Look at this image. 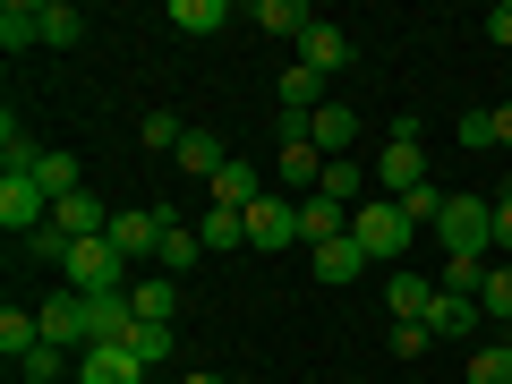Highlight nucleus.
Here are the masks:
<instances>
[{"mask_svg": "<svg viewBox=\"0 0 512 384\" xmlns=\"http://www.w3.org/2000/svg\"><path fill=\"white\" fill-rule=\"evenodd\" d=\"M427 239L444 256H495V197H444V222Z\"/></svg>", "mask_w": 512, "mask_h": 384, "instance_id": "nucleus-1", "label": "nucleus"}, {"mask_svg": "<svg viewBox=\"0 0 512 384\" xmlns=\"http://www.w3.org/2000/svg\"><path fill=\"white\" fill-rule=\"evenodd\" d=\"M350 239L367 248V265H393V256H402V248H410L419 231H410V214H402L393 197H367L359 214H350Z\"/></svg>", "mask_w": 512, "mask_h": 384, "instance_id": "nucleus-2", "label": "nucleus"}, {"mask_svg": "<svg viewBox=\"0 0 512 384\" xmlns=\"http://www.w3.org/2000/svg\"><path fill=\"white\" fill-rule=\"evenodd\" d=\"M376 188H384V197H410V188H427L419 120H393V137H384V154H376Z\"/></svg>", "mask_w": 512, "mask_h": 384, "instance_id": "nucleus-3", "label": "nucleus"}, {"mask_svg": "<svg viewBox=\"0 0 512 384\" xmlns=\"http://www.w3.org/2000/svg\"><path fill=\"white\" fill-rule=\"evenodd\" d=\"M0 231H18V239L52 231V188L35 171H0Z\"/></svg>", "mask_w": 512, "mask_h": 384, "instance_id": "nucleus-4", "label": "nucleus"}, {"mask_svg": "<svg viewBox=\"0 0 512 384\" xmlns=\"http://www.w3.org/2000/svg\"><path fill=\"white\" fill-rule=\"evenodd\" d=\"M248 248H299V197H256L248 205Z\"/></svg>", "mask_w": 512, "mask_h": 384, "instance_id": "nucleus-5", "label": "nucleus"}, {"mask_svg": "<svg viewBox=\"0 0 512 384\" xmlns=\"http://www.w3.org/2000/svg\"><path fill=\"white\" fill-rule=\"evenodd\" d=\"M308 274L325 282V291H350V282L367 274V248H359V239L342 231V239H325V248H308Z\"/></svg>", "mask_w": 512, "mask_h": 384, "instance_id": "nucleus-6", "label": "nucleus"}, {"mask_svg": "<svg viewBox=\"0 0 512 384\" xmlns=\"http://www.w3.org/2000/svg\"><path fill=\"white\" fill-rule=\"evenodd\" d=\"M35 316H43V342H52V350H69V359L94 342V316H86V299H43Z\"/></svg>", "mask_w": 512, "mask_h": 384, "instance_id": "nucleus-7", "label": "nucleus"}, {"mask_svg": "<svg viewBox=\"0 0 512 384\" xmlns=\"http://www.w3.org/2000/svg\"><path fill=\"white\" fill-rule=\"evenodd\" d=\"M291 60H308V69H316V77H342V69H350V60H359V43H350V35H342V26H325V18H316V26H308V43H299V52H291Z\"/></svg>", "mask_w": 512, "mask_h": 384, "instance_id": "nucleus-8", "label": "nucleus"}, {"mask_svg": "<svg viewBox=\"0 0 512 384\" xmlns=\"http://www.w3.org/2000/svg\"><path fill=\"white\" fill-rule=\"evenodd\" d=\"M77 384H146V367L128 359V342H94L77 350Z\"/></svg>", "mask_w": 512, "mask_h": 384, "instance_id": "nucleus-9", "label": "nucleus"}, {"mask_svg": "<svg viewBox=\"0 0 512 384\" xmlns=\"http://www.w3.org/2000/svg\"><path fill=\"white\" fill-rule=\"evenodd\" d=\"M248 26H256V35H282V43L299 52V43H308V26H316V9H308V0H256Z\"/></svg>", "mask_w": 512, "mask_h": 384, "instance_id": "nucleus-10", "label": "nucleus"}, {"mask_svg": "<svg viewBox=\"0 0 512 384\" xmlns=\"http://www.w3.org/2000/svg\"><path fill=\"white\" fill-rule=\"evenodd\" d=\"M52 231H69V239H111V205L94 197V188H77V197L52 205Z\"/></svg>", "mask_w": 512, "mask_h": 384, "instance_id": "nucleus-11", "label": "nucleus"}, {"mask_svg": "<svg viewBox=\"0 0 512 384\" xmlns=\"http://www.w3.org/2000/svg\"><path fill=\"white\" fill-rule=\"evenodd\" d=\"M111 248H120L128 265H137V256H154V248H163V205H154V214H146V205L111 214Z\"/></svg>", "mask_w": 512, "mask_h": 384, "instance_id": "nucleus-12", "label": "nucleus"}, {"mask_svg": "<svg viewBox=\"0 0 512 384\" xmlns=\"http://www.w3.org/2000/svg\"><path fill=\"white\" fill-rule=\"evenodd\" d=\"M350 137H359V111H350V103H325V111H308V146L325 154V163H342V154H350Z\"/></svg>", "mask_w": 512, "mask_h": 384, "instance_id": "nucleus-13", "label": "nucleus"}, {"mask_svg": "<svg viewBox=\"0 0 512 384\" xmlns=\"http://www.w3.org/2000/svg\"><path fill=\"white\" fill-rule=\"evenodd\" d=\"M444 299V282H419V274H393L384 282V308H393V325H427V308Z\"/></svg>", "mask_w": 512, "mask_h": 384, "instance_id": "nucleus-14", "label": "nucleus"}, {"mask_svg": "<svg viewBox=\"0 0 512 384\" xmlns=\"http://www.w3.org/2000/svg\"><path fill=\"white\" fill-rule=\"evenodd\" d=\"M205 256V239H197V222H180V214H163V248H154V265H163L171 282L188 274V265H197Z\"/></svg>", "mask_w": 512, "mask_h": 384, "instance_id": "nucleus-15", "label": "nucleus"}, {"mask_svg": "<svg viewBox=\"0 0 512 384\" xmlns=\"http://www.w3.org/2000/svg\"><path fill=\"white\" fill-rule=\"evenodd\" d=\"M350 231V205H333V197H299V248H325V239H342Z\"/></svg>", "mask_w": 512, "mask_h": 384, "instance_id": "nucleus-16", "label": "nucleus"}, {"mask_svg": "<svg viewBox=\"0 0 512 384\" xmlns=\"http://www.w3.org/2000/svg\"><path fill=\"white\" fill-rule=\"evenodd\" d=\"M256 197H274L256 163H222V171H214V205H231V214H248Z\"/></svg>", "mask_w": 512, "mask_h": 384, "instance_id": "nucleus-17", "label": "nucleus"}, {"mask_svg": "<svg viewBox=\"0 0 512 384\" xmlns=\"http://www.w3.org/2000/svg\"><path fill=\"white\" fill-rule=\"evenodd\" d=\"M43 43V0H9V9H0V52L18 60V52H35Z\"/></svg>", "mask_w": 512, "mask_h": 384, "instance_id": "nucleus-18", "label": "nucleus"}, {"mask_svg": "<svg viewBox=\"0 0 512 384\" xmlns=\"http://www.w3.org/2000/svg\"><path fill=\"white\" fill-rule=\"evenodd\" d=\"M478 325H487V316H478V299H453V291H444L436 308H427V333H436V342H470Z\"/></svg>", "mask_w": 512, "mask_h": 384, "instance_id": "nucleus-19", "label": "nucleus"}, {"mask_svg": "<svg viewBox=\"0 0 512 384\" xmlns=\"http://www.w3.org/2000/svg\"><path fill=\"white\" fill-rule=\"evenodd\" d=\"M197 239H205V256L248 248V214H231V205H205V214H197Z\"/></svg>", "mask_w": 512, "mask_h": 384, "instance_id": "nucleus-20", "label": "nucleus"}, {"mask_svg": "<svg viewBox=\"0 0 512 384\" xmlns=\"http://www.w3.org/2000/svg\"><path fill=\"white\" fill-rule=\"evenodd\" d=\"M0 350H9V367H18L26 350H43V316H35V308H18V299H9V308H0Z\"/></svg>", "mask_w": 512, "mask_h": 384, "instance_id": "nucleus-21", "label": "nucleus"}, {"mask_svg": "<svg viewBox=\"0 0 512 384\" xmlns=\"http://www.w3.org/2000/svg\"><path fill=\"white\" fill-rule=\"evenodd\" d=\"M163 18L180 26V35H222V26H231V0H171Z\"/></svg>", "mask_w": 512, "mask_h": 384, "instance_id": "nucleus-22", "label": "nucleus"}, {"mask_svg": "<svg viewBox=\"0 0 512 384\" xmlns=\"http://www.w3.org/2000/svg\"><path fill=\"white\" fill-rule=\"evenodd\" d=\"M333 94H325V77L308 69V60H291V69H282V111H325Z\"/></svg>", "mask_w": 512, "mask_h": 384, "instance_id": "nucleus-23", "label": "nucleus"}, {"mask_svg": "<svg viewBox=\"0 0 512 384\" xmlns=\"http://www.w3.org/2000/svg\"><path fill=\"white\" fill-rule=\"evenodd\" d=\"M128 299H137V316H146V325H171V316H180V282H171V274H146Z\"/></svg>", "mask_w": 512, "mask_h": 384, "instance_id": "nucleus-24", "label": "nucleus"}, {"mask_svg": "<svg viewBox=\"0 0 512 384\" xmlns=\"http://www.w3.org/2000/svg\"><path fill=\"white\" fill-rule=\"evenodd\" d=\"M35 163H43V146L26 137V120H18V111H0V171H35Z\"/></svg>", "mask_w": 512, "mask_h": 384, "instance_id": "nucleus-25", "label": "nucleus"}, {"mask_svg": "<svg viewBox=\"0 0 512 384\" xmlns=\"http://www.w3.org/2000/svg\"><path fill=\"white\" fill-rule=\"evenodd\" d=\"M461 146H512V103H495V111H470V120H461Z\"/></svg>", "mask_w": 512, "mask_h": 384, "instance_id": "nucleus-26", "label": "nucleus"}, {"mask_svg": "<svg viewBox=\"0 0 512 384\" xmlns=\"http://www.w3.org/2000/svg\"><path fill=\"white\" fill-rule=\"evenodd\" d=\"M171 163H180V171H197V180H214V171L231 163V154H222V137H214V128H188V146L171 154Z\"/></svg>", "mask_w": 512, "mask_h": 384, "instance_id": "nucleus-27", "label": "nucleus"}, {"mask_svg": "<svg viewBox=\"0 0 512 384\" xmlns=\"http://www.w3.org/2000/svg\"><path fill=\"white\" fill-rule=\"evenodd\" d=\"M43 43L77 52V43H86V9H69V0H43Z\"/></svg>", "mask_w": 512, "mask_h": 384, "instance_id": "nucleus-28", "label": "nucleus"}, {"mask_svg": "<svg viewBox=\"0 0 512 384\" xmlns=\"http://www.w3.org/2000/svg\"><path fill=\"white\" fill-rule=\"evenodd\" d=\"M316 197H333V205L359 214V205H367V171H359V163H325V188H316Z\"/></svg>", "mask_w": 512, "mask_h": 384, "instance_id": "nucleus-29", "label": "nucleus"}, {"mask_svg": "<svg viewBox=\"0 0 512 384\" xmlns=\"http://www.w3.org/2000/svg\"><path fill=\"white\" fill-rule=\"evenodd\" d=\"M478 316L512 333V265H487V291H478Z\"/></svg>", "mask_w": 512, "mask_h": 384, "instance_id": "nucleus-30", "label": "nucleus"}, {"mask_svg": "<svg viewBox=\"0 0 512 384\" xmlns=\"http://www.w3.org/2000/svg\"><path fill=\"white\" fill-rule=\"evenodd\" d=\"M444 291H453V299H478V291H487V256H444Z\"/></svg>", "mask_w": 512, "mask_h": 384, "instance_id": "nucleus-31", "label": "nucleus"}, {"mask_svg": "<svg viewBox=\"0 0 512 384\" xmlns=\"http://www.w3.org/2000/svg\"><path fill=\"white\" fill-rule=\"evenodd\" d=\"M137 137H146V154H180V146H188V120H180V111H146Z\"/></svg>", "mask_w": 512, "mask_h": 384, "instance_id": "nucleus-32", "label": "nucleus"}, {"mask_svg": "<svg viewBox=\"0 0 512 384\" xmlns=\"http://www.w3.org/2000/svg\"><path fill=\"white\" fill-rule=\"evenodd\" d=\"M393 205L410 214V231H436V222H444V188H436V180H427V188H410V197H393Z\"/></svg>", "mask_w": 512, "mask_h": 384, "instance_id": "nucleus-33", "label": "nucleus"}, {"mask_svg": "<svg viewBox=\"0 0 512 384\" xmlns=\"http://www.w3.org/2000/svg\"><path fill=\"white\" fill-rule=\"evenodd\" d=\"M18 376H26V384H52V376H77V359L43 342V350H26V359H18Z\"/></svg>", "mask_w": 512, "mask_h": 384, "instance_id": "nucleus-34", "label": "nucleus"}, {"mask_svg": "<svg viewBox=\"0 0 512 384\" xmlns=\"http://www.w3.org/2000/svg\"><path fill=\"white\" fill-rule=\"evenodd\" d=\"M35 180L52 188V205H60V197H77V154H60V146H52V154L35 163Z\"/></svg>", "mask_w": 512, "mask_h": 384, "instance_id": "nucleus-35", "label": "nucleus"}, {"mask_svg": "<svg viewBox=\"0 0 512 384\" xmlns=\"http://www.w3.org/2000/svg\"><path fill=\"white\" fill-rule=\"evenodd\" d=\"M470 384H512V342H487V350H470Z\"/></svg>", "mask_w": 512, "mask_h": 384, "instance_id": "nucleus-36", "label": "nucleus"}, {"mask_svg": "<svg viewBox=\"0 0 512 384\" xmlns=\"http://www.w3.org/2000/svg\"><path fill=\"white\" fill-rule=\"evenodd\" d=\"M128 359H137V367H163L171 359V325H137V333H128Z\"/></svg>", "mask_w": 512, "mask_h": 384, "instance_id": "nucleus-37", "label": "nucleus"}, {"mask_svg": "<svg viewBox=\"0 0 512 384\" xmlns=\"http://www.w3.org/2000/svg\"><path fill=\"white\" fill-rule=\"evenodd\" d=\"M427 342H436V333H427V325H393V359H427Z\"/></svg>", "mask_w": 512, "mask_h": 384, "instance_id": "nucleus-38", "label": "nucleus"}, {"mask_svg": "<svg viewBox=\"0 0 512 384\" xmlns=\"http://www.w3.org/2000/svg\"><path fill=\"white\" fill-rule=\"evenodd\" d=\"M495 248L512 256V180H495Z\"/></svg>", "mask_w": 512, "mask_h": 384, "instance_id": "nucleus-39", "label": "nucleus"}, {"mask_svg": "<svg viewBox=\"0 0 512 384\" xmlns=\"http://www.w3.org/2000/svg\"><path fill=\"white\" fill-rule=\"evenodd\" d=\"M26 256H43V265H60V256H69V231H35V239H26Z\"/></svg>", "mask_w": 512, "mask_h": 384, "instance_id": "nucleus-40", "label": "nucleus"}, {"mask_svg": "<svg viewBox=\"0 0 512 384\" xmlns=\"http://www.w3.org/2000/svg\"><path fill=\"white\" fill-rule=\"evenodd\" d=\"M487 35L504 43V52H512V0H495V9H487Z\"/></svg>", "mask_w": 512, "mask_h": 384, "instance_id": "nucleus-41", "label": "nucleus"}, {"mask_svg": "<svg viewBox=\"0 0 512 384\" xmlns=\"http://www.w3.org/2000/svg\"><path fill=\"white\" fill-rule=\"evenodd\" d=\"M180 384H222V376H205V367H197V376H180Z\"/></svg>", "mask_w": 512, "mask_h": 384, "instance_id": "nucleus-42", "label": "nucleus"}, {"mask_svg": "<svg viewBox=\"0 0 512 384\" xmlns=\"http://www.w3.org/2000/svg\"><path fill=\"white\" fill-rule=\"evenodd\" d=\"M231 384H256V376H231Z\"/></svg>", "mask_w": 512, "mask_h": 384, "instance_id": "nucleus-43", "label": "nucleus"}, {"mask_svg": "<svg viewBox=\"0 0 512 384\" xmlns=\"http://www.w3.org/2000/svg\"><path fill=\"white\" fill-rule=\"evenodd\" d=\"M504 342H512V333H504Z\"/></svg>", "mask_w": 512, "mask_h": 384, "instance_id": "nucleus-44", "label": "nucleus"}]
</instances>
